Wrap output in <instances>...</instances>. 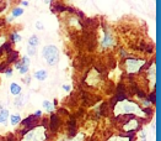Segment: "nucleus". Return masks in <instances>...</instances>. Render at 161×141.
<instances>
[{"instance_id":"obj_16","label":"nucleus","mask_w":161,"mask_h":141,"mask_svg":"<svg viewBox=\"0 0 161 141\" xmlns=\"http://www.w3.org/2000/svg\"><path fill=\"white\" fill-rule=\"evenodd\" d=\"M11 40L14 42H19V41H21V36L19 34H16V32H12L11 34Z\"/></svg>"},{"instance_id":"obj_15","label":"nucleus","mask_w":161,"mask_h":141,"mask_svg":"<svg viewBox=\"0 0 161 141\" xmlns=\"http://www.w3.org/2000/svg\"><path fill=\"white\" fill-rule=\"evenodd\" d=\"M21 121V116L20 115H11V124L12 125H16V124H19Z\"/></svg>"},{"instance_id":"obj_9","label":"nucleus","mask_w":161,"mask_h":141,"mask_svg":"<svg viewBox=\"0 0 161 141\" xmlns=\"http://www.w3.org/2000/svg\"><path fill=\"white\" fill-rule=\"evenodd\" d=\"M111 45H112V36H111V34L105 32V39L102 41V46L103 47H110Z\"/></svg>"},{"instance_id":"obj_19","label":"nucleus","mask_w":161,"mask_h":141,"mask_svg":"<svg viewBox=\"0 0 161 141\" xmlns=\"http://www.w3.org/2000/svg\"><path fill=\"white\" fill-rule=\"evenodd\" d=\"M4 43H5V37H4V36H0V50L3 48Z\"/></svg>"},{"instance_id":"obj_23","label":"nucleus","mask_w":161,"mask_h":141,"mask_svg":"<svg viewBox=\"0 0 161 141\" xmlns=\"http://www.w3.org/2000/svg\"><path fill=\"white\" fill-rule=\"evenodd\" d=\"M36 27H37V28H40V30H42V28H43L42 22H41V21H37V22H36Z\"/></svg>"},{"instance_id":"obj_5","label":"nucleus","mask_w":161,"mask_h":141,"mask_svg":"<svg viewBox=\"0 0 161 141\" xmlns=\"http://www.w3.org/2000/svg\"><path fill=\"white\" fill-rule=\"evenodd\" d=\"M28 67H30V59H28V57H22L21 62L16 63V68L20 71L21 74H26V72L28 71Z\"/></svg>"},{"instance_id":"obj_3","label":"nucleus","mask_w":161,"mask_h":141,"mask_svg":"<svg viewBox=\"0 0 161 141\" xmlns=\"http://www.w3.org/2000/svg\"><path fill=\"white\" fill-rule=\"evenodd\" d=\"M44 59L47 61L51 66H54L58 63L59 55H58V48L56 46H45L42 51Z\"/></svg>"},{"instance_id":"obj_17","label":"nucleus","mask_w":161,"mask_h":141,"mask_svg":"<svg viewBox=\"0 0 161 141\" xmlns=\"http://www.w3.org/2000/svg\"><path fill=\"white\" fill-rule=\"evenodd\" d=\"M110 141H129V139L123 137V136H114V137H112Z\"/></svg>"},{"instance_id":"obj_10","label":"nucleus","mask_w":161,"mask_h":141,"mask_svg":"<svg viewBox=\"0 0 161 141\" xmlns=\"http://www.w3.org/2000/svg\"><path fill=\"white\" fill-rule=\"evenodd\" d=\"M35 78L38 79V80H44L45 78H47V72H45L44 69L37 71V72L35 73Z\"/></svg>"},{"instance_id":"obj_24","label":"nucleus","mask_w":161,"mask_h":141,"mask_svg":"<svg viewBox=\"0 0 161 141\" xmlns=\"http://www.w3.org/2000/svg\"><path fill=\"white\" fill-rule=\"evenodd\" d=\"M41 115H42V111H41V110H37L36 113H35V116H36V118H40Z\"/></svg>"},{"instance_id":"obj_11","label":"nucleus","mask_w":161,"mask_h":141,"mask_svg":"<svg viewBox=\"0 0 161 141\" xmlns=\"http://www.w3.org/2000/svg\"><path fill=\"white\" fill-rule=\"evenodd\" d=\"M7 118H9V110L3 109L0 111V123H5L7 120Z\"/></svg>"},{"instance_id":"obj_8","label":"nucleus","mask_w":161,"mask_h":141,"mask_svg":"<svg viewBox=\"0 0 161 141\" xmlns=\"http://www.w3.org/2000/svg\"><path fill=\"white\" fill-rule=\"evenodd\" d=\"M10 92L14 95H20L21 94V87L17 83H11L10 84Z\"/></svg>"},{"instance_id":"obj_22","label":"nucleus","mask_w":161,"mask_h":141,"mask_svg":"<svg viewBox=\"0 0 161 141\" xmlns=\"http://www.w3.org/2000/svg\"><path fill=\"white\" fill-rule=\"evenodd\" d=\"M150 99H151V103H155V102H156V95H155V93H151Z\"/></svg>"},{"instance_id":"obj_12","label":"nucleus","mask_w":161,"mask_h":141,"mask_svg":"<svg viewBox=\"0 0 161 141\" xmlns=\"http://www.w3.org/2000/svg\"><path fill=\"white\" fill-rule=\"evenodd\" d=\"M38 42H40V40H38V37L37 36H31L30 37V40H28V46H31V47H36Z\"/></svg>"},{"instance_id":"obj_7","label":"nucleus","mask_w":161,"mask_h":141,"mask_svg":"<svg viewBox=\"0 0 161 141\" xmlns=\"http://www.w3.org/2000/svg\"><path fill=\"white\" fill-rule=\"evenodd\" d=\"M58 125H59V119L57 115H52L51 118V130L52 131H56L58 129Z\"/></svg>"},{"instance_id":"obj_4","label":"nucleus","mask_w":161,"mask_h":141,"mask_svg":"<svg viewBox=\"0 0 161 141\" xmlns=\"http://www.w3.org/2000/svg\"><path fill=\"white\" fill-rule=\"evenodd\" d=\"M143 67H144V62L143 61H138V59H134V58H128L126 61L127 72L130 73V74L139 72Z\"/></svg>"},{"instance_id":"obj_18","label":"nucleus","mask_w":161,"mask_h":141,"mask_svg":"<svg viewBox=\"0 0 161 141\" xmlns=\"http://www.w3.org/2000/svg\"><path fill=\"white\" fill-rule=\"evenodd\" d=\"M11 53V57L9 58V62H12V61H15V59H16V57H17V52H15V51H12V52H10Z\"/></svg>"},{"instance_id":"obj_27","label":"nucleus","mask_w":161,"mask_h":141,"mask_svg":"<svg viewBox=\"0 0 161 141\" xmlns=\"http://www.w3.org/2000/svg\"><path fill=\"white\" fill-rule=\"evenodd\" d=\"M22 5H24V6H27L28 3H27V1H22Z\"/></svg>"},{"instance_id":"obj_13","label":"nucleus","mask_w":161,"mask_h":141,"mask_svg":"<svg viewBox=\"0 0 161 141\" xmlns=\"http://www.w3.org/2000/svg\"><path fill=\"white\" fill-rule=\"evenodd\" d=\"M22 14H24V10H22L21 7H15L12 10V18H19Z\"/></svg>"},{"instance_id":"obj_21","label":"nucleus","mask_w":161,"mask_h":141,"mask_svg":"<svg viewBox=\"0 0 161 141\" xmlns=\"http://www.w3.org/2000/svg\"><path fill=\"white\" fill-rule=\"evenodd\" d=\"M5 74H6L7 77H11V76H12V69H11V68L5 69Z\"/></svg>"},{"instance_id":"obj_26","label":"nucleus","mask_w":161,"mask_h":141,"mask_svg":"<svg viewBox=\"0 0 161 141\" xmlns=\"http://www.w3.org/2000/svg\"><path fill=\"white\" fill-rule=\"evenodd\" d=\"M63 89H64V91H66V92H69V91H70V85H63Z\"/></svg>"},{"instance_id":"obj_28","label":"nucleus","mask_w":161,"mask_h":141,"mask_svg":"<svg viewBox=\"0 0 161 141\" xmlns=\"http://www.w3.org/2000/svg\"><path fill=\"white\" fill-rule=\"evenodd\" d=\"M44 3H45V4H49V3H51V0H44Z\"/></svg>"},{"instance_id":"obj_29","label":"nucleus","mask_w":161,"mask_h":141,"mask_svg":"<svg viewBox=\"0 0 161 141\" xmlns=\"http://www.w3.org/2000/svg\"><path fill=\"white\" fill-rule=\"evenodd\" d=\"M0 110H3V107H1V104H0Z\"/></svg>"},{"instance_id":"obj_14","label":"nucleus","mask_w":161,"mask_h":141,"mask_svg":"<svg viewBox=\"0 0 161 141\" xmlns=\"http://www.w3.org/2000/svg\"><path fill=\"white\" fill-rule=\"evenodd\" d=\"M43 108L47 110V111H49V113H52V111H53V105H52V103L48 102V100H44L43 102Z\"/></svg>"},{"instance_id":"obj_1","label":"nucleus","mask_w":161,"mask_h":141,"mask_svg":"<svg viewBox=\"0 0 161 141\" xmlns=\"http://www.w3.org/2000/svg\"><path fill=\"white\" fill-rule=\"evenodd\" d=\"M114 113L116 115L119 114H138L140 116H145L144 114V110H142L136 104L132 103V102H119L118 105L114 109Z\"/></svg>"},{"instance_id":"obj_2","label":"nucleus","mask_w":161,"mask_h":141,"mask_svg":"<svg viewBox=\"0 0 161 141\" xmlns=\"http://www.w3.org/2000/svg\"><path fill=\"white\" fill-rule=\"evenodd\" d=\"M28 134H24V139L22 141H44L47 139V135H45V129L40 126V128H35L32 130L27 131Z\"/></svg>"},{"instance_id":"obj_6","label":"nucleus","mask_w":161,"mask_h":141,"mask_svg":"<svg viewBox=\"0 0 161 141\" xmlns=\"http://www.w3.org/2000/svg\"><path fill=\"white\" fill-rule=\"evenodd\" d=\"M139 124H138V120L133 119V120L129 121V125H124V130L126 131H133V130H136Z\"/></svg>"},{"instance_id":"obj_25","label":"nucleus","mask_w":161,"mask_h":141,"mask_svg":"<svg viewBox=\"0 0 161 141\" xmlns=\"http://www.w3.org/2000/svg\"><path fill=\"white\" fill-rule=\"evenodd\" d=\"M30 80H31V77H30V76L26 77V78H24V82H25L26 84H30Z\"/></svg>"},{"instance_id":"obj_20","label":"nucleus","mask_w":161,"mask_h":141,"mask_svg":"<svg viewBox=\"0 0 161 141\" xmlns=\"http://www.w3.org/2000/svg\"><path fill=\"white\" fill-rule=\"evenodd\" d=\"M35 47H31V46H28V55H31V56H33L35 55Z\"/></svg>"}]
</instances>
